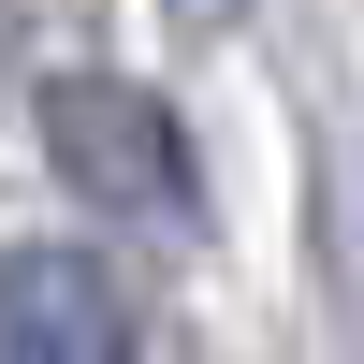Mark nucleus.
I'll list each match as a JSON object with an SVG mask.
<instances>
[{"label": "nucleus", "mask_w": 364, "mask_h": 364, "mask_svg": "<svg viewBox=\"0 0 364 364\" xmlns=\"http://www.w3.org/2000/svg\"><path fill=\"white\" fill-rule=\"evenodd\" d=\"M29 132H44V161L73 175L87 204H117V219H204L190 132H175L161 87H132V73H44L29 87Z\"/></svg>", "instance_id": "nucleus-1"}, {"label": "nucleus", "mask_w": 364, "mask_h": 364, "mask_svg": "<svg viewBox=\"0 0 364 364\" xmlns=\"http://www.w3.org/2000/svg\"><path fill=\"white\" fill-rule=\"evenodd\" d=\"M0 364H146V306L102 248H0Z\"/></svg>", "instance_id": "nucleus-2"}]
</instances>
